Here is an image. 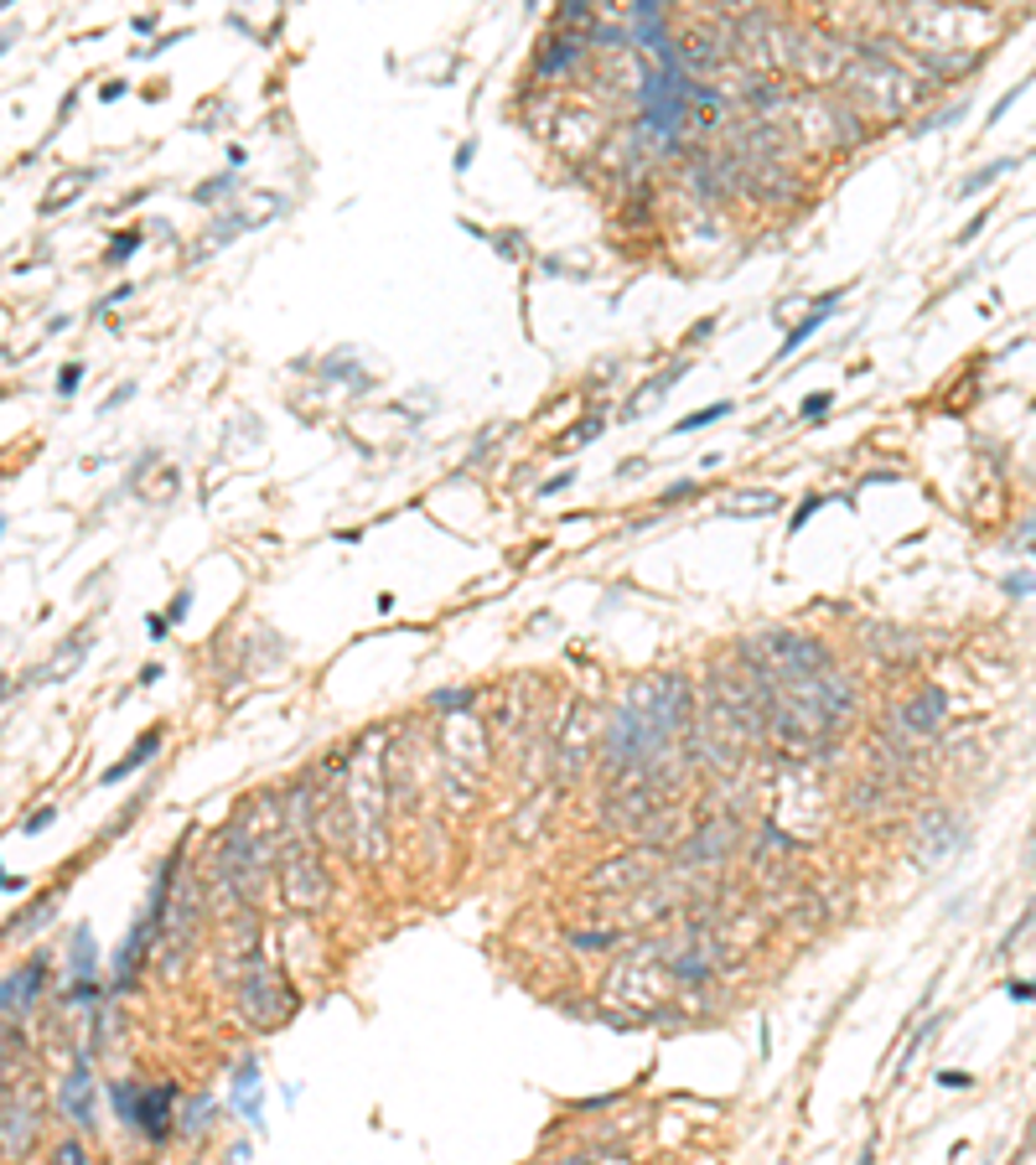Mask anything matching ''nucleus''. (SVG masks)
<instances>
[{"instance_id":"nucleus-1","label":"nucleus","mask_w":1036,"mask_h":1165,"mask_svg":"<svg viewBox=\"0 0 1036 1165\" xmlns=\"http://www.w3.org/2000/svg\"><path fill=\"white\" fill-rule=\"evenodd\" d=\"M110 1093H115L120 1119H130L151 1145H167V1134H172V1104H177V1088H172V1083H161V1088H145V1083H115Z\"/></svg>"},{"instance_id":"nucleus-2","label":"nucleus","mask_w":1036,"mask_h":1165,"mask_svg":"<svg viewBox=\"0 0 1036 1165\" xmlns=\"http://www.w3.org/2000/svg\"><path fill=\"white\" fill-rule=\"evenodd\" d=\"M62 1108L73 1113V1124L78 1129H94L99 1119H94V1078H89V1067H73L67 1078H62Z\"/></svg>"},{"instance_id":"nucleus-3","label":"nucleus","mask_w":1036,"mask_h":1165,"mask_svg":"<svg viewBox=\"0 0 1036 1165\" xmlns=\"http://www.w3.org/2000/svg\"><path fill=\"white\" fill-rule=\"evenodd\" d=\"M42 974H47V959L37 953L21 974H11V980L0 984V1010H26L32 1005V994H37V984H42Z\"/></svg>"},{"instance_id":"nucleus-4","label":"nucleus","mask_w":1036,"mask_h":1165,"mask_svg":"<svg viewBox=\"0 0 1036 1165\" xmlns=\"http://www.w3.org/2000/svg\"><path fill=\"white\" fill-rule=\"evenodd\" d=\"M161 736H167V731H161V726H151V731H145V736L135 741V751H130V756H124V762H115V767H110V772H104V788H115V783H124V777H130V772H135V767H145V762H151V756H156V751H161Z\"/></svg>"},{"instance_id":"nucleus-5","label":"nucleus","mask_w":1036,"mask_h":1165,"mask_svg":"<svg viewBox=\"0 0 1036 1165\" xmlns=\"http://www.w3.org/2000/svg\"><path fill=\"white\" fill-rule=\"evenodd\" d=\"M835 301H840V296H824V307L814 311L808 321H798V327H793L788 337H783V353H778V358H788V353H798V348H803V337H814V332H819V327L829 321V311H835Z\"/></svg>"},{"instance_id":"nucleus-6","label":"nucleus","mask_w":1036,"mask_h":1165,"mask_svg":"<svg viewBox=\"0 0 1036 1165\" xmlns=\"http://www.w3.org/2000/svg\"><path fill=\"white\" fill-rule=\"evenodd\" d=\"M913 705H917V710H913V726H917V731H933V726L943 720V694H938V689H922Z\"/></svg>"},{"instance_id":"nucleus-7","label":"nucleus","mask_w":1036,"mask_h":1165,"mask_svg":"<svg viewBox=\"0 0 1036 1165\" xmlns=\"http://www.w3.org/2000/svg\"><path fill=\"white\" fill-rule=\"evenodd\" d=\"M73 974H78V980H94V932H89V927L73 932Z\"/></svg>"},{"instance_id":"nucleus-8","label":"nucleus","mask_w":1036,"mask_h":1165,"mask_svg":"<svg viewBox=\"0 0 1036 1165\" xmlns=\"http://www.w3.org/2000/svg\"><path fill=\"white\" fill-rule=\"evenodd\" d=\"M721 415H731V404H710V410H700V415H689V420H679L673 426V435H689V430H705V426H716Z\"/></svg>"},{"instance_id":"nucleus-9","label":"nucleus","mask_w":1036,"mask_h":1165,"mask_svg":"<svg viewBox=\"0 0 1036 1165\" xmlns=\"http://www.w3.org/2000/svg\"><path fill=\"white\" fill-rule=\"evenodd\" d=\"M53 818H58V808L47 803V808H37V813L21 824V834H47V829H53Z\"/></svg>"},{"instance_id":"nucleus-10","label":"nucleus","mask_w":1036,"mask_h":1165,"mask_svg":"<svg viewBox=\"0 0 1036 1165\" xmlns=\"http://www.w3.org/2000/svg\"><path fill=\"white\" fill-rule=\"evenodd\" d=\"M1005 172H1011V161H995V166H990V172H979V177H970V182L959 186V192H964V197H970V192H979V186H990V182H995V177H1005Z\"/></svg>"},{"instance_id":"nucleus-11","label":"nucleus","mask_w":1036,"mask_h":1165,"mask_svg":"<svg viewBox=\"0 0 1036 1165\" xmlns=\"http://www.w3.org/2000/svg\"><path fill=\"white\" fill-rule=\"evenodd\" d=\"M829 404H835V394H814V399H803V410H798V415H803V420H824V410H829Z\"/></svg>"},{"instance_id":"nucleus-12","label":"nucleus","mask_w":1036,"mask_h":1165,"mask_svg":"<svg viewBox=\"0 0 1036 1165\" xmlns=\"http://www.w3.org/2000/svg\"><path fill=\"white\" fill-rule=\"evenodd\" d=\"M135 244H140V234H120V239L110 244V264H124V259L135 254Z\"/></svg>"},{"instance_id":"nucleus-13","label":"nucleus","mask_w":1036,"mask_h":1165,"mask_svg":"<svg viewBox=\"0 0 1036 1165\" xmlns=\"http://www.w3.org/2000/svg\"><path fill=\"white\" fill-rule=\"evenodd\" d=\"M187 612H192V591H177V596H172V607H167L161 616H167V627H172V621H182Z\"/></svg>"},{"instance_id":"nucleus-14","label":"nucleus","mask_w":1036,"mask_h":1165,"mask_svg":"<svg viewBox=\"0 0 1036 1165\" xmlns=\"http://www.w3.org/2000/svg\"><path fill=\"white\" fill-rule=\"evenodd\" d=\"M814 513H819V497H808V502H798V513H793V534H798V529H803V524H808V518H814Z\"/></svg>"},{"instance_id":"nucleus-15","label":"nucleus","mask_w":1036,"mask_h":1165,"mask_svg":"<svg viewBox=\"0 0 1036 1165\" xmlns=\"http://www.w3.org/2000/svg\"><path fill=\"white\" fill-rule=\"evenodd\" d=\"M78 378H83V369H78V363H67V369H62V378H58V394H62V399H67V394L78 389Z\"/></svg>"},{"instance_id":"nucleus-16","label":"nucleus","mask_w":1036,"mask_h":1165,"mask_svg":"<svg viewBox=\"0 0 1036 1165\" xmlns=\"http://www.w3.org/2000/svg\"><path fill=\"white\" fill-rule=\"evenodd\" d=\"M938 1083H943V1088H970L975 1078H970V1072H954V1067H949V1072H938Z\"/></svg>"},{"instance_id":"nucleus-17","label":"nucleus","mask_w":1036,"mask_h":1165,"mask_svg":"<svg viewBox=\"0 0 1036 1165\" xmlns=\"http://www.w3.org/2000/svg\"><path fill=\"white\" fill-rule=\"evenodd\" d=\"M58 1161L78 1165V1161H83V1145H78V1140H67V1145H58Z\"/></svg>"},{"instance_id":"nucleus-18","label":"nucleus","mask_w":1036,"mask_h":1165,"mask_svg":"<svg viewBox=\"0 0 1036 1165\" xmlns=\"http://www.w3.org/2000/svg\"><path fill=\"white\" fill-rule=\"evenodd\" d=\"M145 621H151V637H156V643H161V637L172 632V627H167V616H161V612H156V616H145Z\"/></svg>"},{"instance_id":"nucleus-19","label":"nucleus","mask_w":1036,"mask_h":1165,"mask_svg":"<svg viewBox=\"0 0 1036 1165\" xmlns=\"http://www.w3.org/2000/svg\"><path fill=\"white\" fill-rule=\"evenodd\" d=\"M1011 1000H1021V1005H1027V1000H1032V984L1016 980V984H1011Z\"/></svg>"},{"instance_id":"nucleus-20","label":"nucleus","mask_w":1036,"mask_h":1165,"mask_svg":"<svg viewBox=\"0 0 1036 1165\" xmlns=\"http://www.w3.org/2000/svg\"><path fill=\"white\" fill-rule=\"evenodd\" d=\"M0 891H21V881H16V875H5V870H0Z\"/></svg>"},{"instance_id":"nucleus-21","label":"nucleus","mask_w":1036,"mask_h":1165,"mask_svg":"<svg viewBox=\"0 0 1036 1165\" xmlns=\"http://www.w3.org/2000/svg\"><path fill=\"white\" fill-rule=\"evenodd\" d=\"M0 534H5V518H0Z\"/></svg>"}]
</instances>
